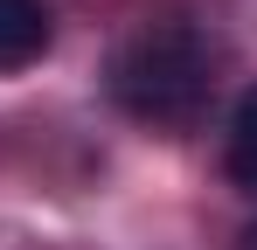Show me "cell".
Masks as SVG:
<instances>
[{
	"label": "cell",
	"mask_w": 257,
	"mask_h": 250,
	"mask_svg": "<svg viewBox=\"0 0 257 250\" xmlns=\"http://www.w3.org/2000/svg\"><path fill=\"white\" fill-rule=\"evenodd\" d=\"M104 90L132 125L188 132L215 97V42L188 21H146L111 49Z\"/></svg>",
	"instance_id": "1"
},
{
	"label": "cell",
	"mask_w": 257,
	"mask_h": 250,
	"mask_svg": "<svg viewBox=\"0 0 257 250\" xmlns=\"http://www.w3.org/2000/svg\"><path fill=\"white\" fill-rule=\"evenodd\" d=\"M49 56V7L42 0H0V70H28Z\"/></svg>",
	"instance_id": "2"
},
{
	"label": "cell",
	"mask_w": 257,
	"mask_h": 250,
	"mask_svg": "<svg viewBox=\"0 0 257 250\" xmlns=\"http://www.w3.org/2000/svg\"><path fill=\"white\" fill-rule=\"evenodd\" d=\"M222 167L236 188H257V83L229 104V132H222Z\"/></svg>",
	"instance_id": "3"
},
{
	"label": "cell",
	"mask_w": 257,
	"mask_h": 250,
	"mask_svg": "<svg viewBox=\"0 0 257 250\" xmlns=\"http://www.w3.org/2000/svg\"><path fill=\"white\" fill-rule=\"evenodd\" d=\"M236 250H257V215L243 222V243H236Z\"/></svg>",
	"instance_id": "4"
}]
</instances>
